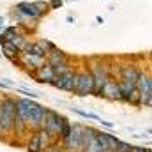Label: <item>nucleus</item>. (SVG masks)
Here are the masks:
<instances>
[{"mask_svg":"<svg viewBox=\"0 0 152 152\" xmlns=\"http://www.w3.org/2000/svg\"><path fill=\"white\" fill-rule=\"evenodd\" d=\"M99 97H104V99H110V101H120V103H124V96H122L120 85H118V81H117L115 78H110V80L106 81V85L103 87Z\"/></svg>","mask_w":152,"mask_h":152,"instance_id":"obj_6","label":"nucleus"},{"mask_svg":"<svg viewBox=\"0 0 152 152\" xmlns=\"http://www.w3.org/2000/svg\"><path fill=\"white\" fill-rule=\"evenodd\" d=\"M34 4H36V7H37L39 11H41V12H44V14L51 9V7H50V2H44V0H36Z\"/></svg>","mask_w":152,"mask_h":152,"instance_id":"obj_21","label":"nucleus"},{"mask_svg":"<svg viewBox=\"0 0 152 152\" xmlns=\"http://www.w3.org/2000/svg\"><path fill=\"white\" fill-rule=\"evenodd\" d=\"M94 88H96V83H94V76L90 73L88 66H83L80 71H76V88L75 94L80 97H87V96H94Z\"/></svg>","mask_w":152,"mask_h":152,"instance_id":"obj_2","label":"nucleus"},{"mask_svg":"<svg viewBox=\"0 0 152 152\" xmlns=\"http://www.w3.org/2000/svg\"><path fill=\"white\" fill-rule=\"evenodd\" d=\"M23 66H27L28 69L32 71H37L39 67H42L44 64H48V58L46 57H39V55H34V53H27V51H21L20 58H18Z\"/></svg>","mask_w":152,"mask_h":152,"instance_id":"obj_9","label":"nucleus"},{"mask_svg":"<svg viewBox=\"0 0 152 152\" xmlns=\"http://www.w3.org/2000/svg\"><path fill=\"white\" fill-rule=\"evenodd\" d=\"M34 76H36V80H37L39 83H50V85H51V81L57 78L55 69H53L50 64H44L42 67H39L37 71H34Z\"/></svg>","mask_w":152,"mask_h":152,"instance_id":"obj_13","label":"nucleus"},{"mask_svg":"<svg viewBox=\"0 0 152 152\" xmlns=\"http://www.w3.org/2000/svg\"><path fill=\"white\" fill-rule=\"evenodd\" d=\"M0 32H4V18L0 16Z\"/></svg>","mask_w":152,"mask_h":152,"instance_id":"obj_25","label":"nucleus"},{"mask_svg":"<svg viewBox=\"0 0 152 152\" xmlns=\"http://www.w3.org/2000/svg\"><path fill=\"white\" fill-rule=\"evenodd\" d=\"M62 2H64V0H51V2H50V7H51V9H60V7H62Z\"/></svg>","mask_w":152,"mask_h":152,"instance_id":"obj_23","label":"nucleus"},{"mask_svg":"<svg viewBox=\"0 0 152 152\" xmlns=\"http://www.w3.org/2000/svg\"><path fill=\"white\" fill-rule=\"evenodd\" d=\"M151 152H152V151H151Z\"/></svg>","mask_w":152,"mask_h":152,"instance_id":"obj_29","label":"nucleus"},{"mask_svg":"<svg viewBox=\"0 0 152 152\" xmlns=\"http://www.w3.org/2000/svg\"><path fill=\"white\" fill-rule=\"evenodd\" d=\"M133 152H151V151L145 149V147H133Z\"/></svg>","mask_w":152,"mask_h":152,"instance_id":"obj_24","label":"nucleus"},{"mask_svg":"<svg viewBox=\"0 0 152 152\" xmlns=\"http://www.w3.org/2000/svg\"><path fill=\"white\" fill-rule=\"evenodd\" d=\"M37 44L41 46V48H42V50H44V51H46V53H50V51H51L53 48H57V46H55V44H53L51 41H48V39H39Z\"/></svg>","mask_w":152,"mask_h":152,"instance_id":"obj_19","label":"nucleus"},{"mask_svg":"<svg viewBox=\"0 0 152 152\" xmlns=\"http://www.w3.org/2000/svg\"><path fill=\"white\" fill-rule=\"evenodd\" d=\"M0 46H2V53L11 58V60H18L20 55H21V50L12 42V41H0Z\"/></svg>","mask_w":152,"mask_h":152,"instance_id":"obj_14","label":"nucleus"},{"mask_svg":"<svg viewBox=\"0 0 152 152\" xmlns=\"http://www.w3.org/2000/svg\"><path fill=\"white\" fill-rule=\"evenodd\" d=\"M88 69H90V73H92V76H94V83H96L94 96L99 97L103 87H104L106 81L112 78V75H110V66H106V64H104L103 60H99V58H92Z\"/></svg>","mask_w":152,"mask_h":152,"instance_id":"obj_1","label":"nucleus"},{"mask_svg":"<svg viewBox=\"0 0 152 152\" xmlns=\"http://www.w3.org/2000/svg\"><path fill=\"white\" fill-rule=\"evenodd\" d=\"M64 120H66V117H62V115H58L55 110H48L46 112V118H44V129L53 136V138H57L58 134H60V129H62V126H64Z\"/></svg>","mask_w":152,"mask_h":152,"instance_id":"obj_4","label":"nucleus"},{"mask_svg":"<svg viewBox=\"0 0 152 152\" xmlns=\"http://www.w3.org/2000/svg\"><path fill=\"white\" fill-rule=\"evenodd\" d=\"M46 58H48V64L50 66H60V64H64V62H69V58H67V55L62 51V50H58V48H53L48 55H46Z\"/></svg>","mask_w":152,"mask_h":152,"instance_id":"obj_15","label":"nucleus"},{"mask_svg":"<svg viewBox=\"0 0 152 152\" xmlns=\"http://www.w3.org/2000/svg\"><path fill=\"white\" fill-rule=\"evenodd\" d=\"M66 149H64V145H57V143H51L48 149H46V152H64Z\"/></svg>","mask_w":152,"mask_h":152,"instance_id":"obj_22","label":"nucleus"},{"mask_svg":"<svg viewBox=\"0 0 152 152\" xmlns=\"http://www.w3.org/2000/svg\"><path fill=\"white\" fill-rule=\"evenodd\" d=\"M16 11L21 12V14L27 16V18H32V20H39V18L44 16V12L39 11L34 2H20V4L16 5Z\"/></svg>","mask_w":152,"mask_h":152,"instance_id":"obj_11","label":"nucleus"},{"mask_svg":"<svg viewBox=\"0 0 152 152\" xmlns=\"http://www.w3.org/2000/svg\"><path fill=\"white\" fill-rule=\"evenodd\" d=\"M113 152H133V145L131 143H127V142H118V145H117V149Z\"/></svg>","mask_w":152,"mask_h":152,"instance_id":"obj_20","label":"nucleus"},{"mask_svg":"<svg viewBox=\"0 0 152 152\" xmlns=\"http://www.w3.org/2000/svg\"><path fill=\"white\" fill-rule=\"evenodd\" d=\"M97 140H99V143H101L104 152H113L117 149V145H118V142H120L117 136L110 134V133H103V131L97 133Z\"/></svg>","mask_w":152,"mask_h":152,"instance_id":"obj_12","label":"nucleus"},{"mask_svg":"<svg viewBox=\"0 0 152 152\" xmlns=\"http://www.w3.org/2000/svg\"><path fill=\"white\" fill-rule=\"evenodd\" d=\"M46 112H48V108H44V106H42V104H39V103H36V106L32 108V112H30V126H32L36 131L41 129V127L44 126Z\"/></svg>","mask_w":152,"mask_h":152,"instance_id":"obj_10","label":"nucleus"},{"mask_svg":"<svg viewBox=\"0 0 152 152\" xmlns=\"http://www.w3.org/2000/svg\"><path fill=\"white\" fill-rule=\"evenodd\" d=\"M51 85L57 87V88H60V90H66V92H73V94H75V88H76V69L67 71L66 75L57 76V78L51 81Z\"/></svg>","mask_w":152,"mask_h":152,"instance_id":"obj_5","label":"nucleus"},{"mask_svg":"<svg viewBox=\"0 0 152 152\" xmlns=\"http://www.w3.org/2000/svg\"><path fill=\"white\" fill-rule=\"evenodd\" d=\"M83 127H85V126L75 124L71 134H69L66 140H62V145H64V149L67 152L83 151Z\"/></svg>","mask_w":152,"mask_h":152,"instance_id":"obj_3","label":"nucleus"},{"mask_svg":"<svg viewBox=\"0 0 152 152\" xmlns=\"http://www.w3.org/2000/svg\"><path fill=\"white\" fill-rule=\"evenodd\" d=\"M96 21H97V23H104V20H103L101 16H97V18H96Z\"/></svg>","mask_w":152,"mask_h":152,"instance_id":"obj_26","label":"nucleus"},{"mask_svg":"<svg viewBox=\"0 0 152 152\" xmlns=\"http://www.w3.org/2000/svg\"><path fill=\"white\" fill-rule=\"evenodd\" d=\"M136 88L140 92V103L142 106H145V103L151 99V75L142 71L140 73V78L136 81Z\"/></svg>","mask_w":152,"mask_h":152,"instance_id":"obj_8","label":"nucleus"},{"mask_svg":"<svg viewBox=\"0 0 152 152\" xmlns=\"http://www.w3.org/2000/svg\"><path fill=\"white\" fill-rule=\"evenodd\" d=\"M149 60H151V64H152V51H151V55H149Z\"/></svg>","mask_w":152,"mask_h":152,"instance_id":"obj_28","label":"nucleus"},{"mask_svg":"<svg viewBox=\"0 0 152 152\" xmlns=\"http://www.w3.org/2000/svg\"><path fill=\"white\" fill-rule=\"evenodd\" d=\"M83 152H104V151H103V147H101V143H99V140H97V136H96V138H92V140L87 143V147L83 149Z\"/></svg>","mask_w":152,"mask_h":152,"instance_id":"obj_17","label":"nucleus"},{"mask_svg":"<svg viewBox=\"0 0 152 152\" xmlns=\"http://www.w3.org/2000/svg\"><path fill=\"white\" fill-rule=\"evenodd\" d=\"M151 97H152V75H151Z\"/></svg>","mask_w":152,"mask_h":152,"instance_id":"obj_27","label":"nucleus"},{"mask_svg":"<svg viewBox=\"0 0 152 152\" xmlns=\"http://www.w3.org/2000/svg\"><path fill=\"white\" fill-rule=\"evenodd\" d=\"M140 73H142V69L136 66V64H124V66H120V69H118V78L117 80H124V81H127V83H133V85H136V81H138V78H140Z\"/></svg>","mask_w":152,"mask_h":152,"instance_id":"obj_7","label":"nucleus"},{"mask_svg":"<svg viewBox=\"0 0 152 152\" xmlns=\"http://www.w3.org/2000/svg\"><path fill=\"white\" fill-rule=\"evenodd\" d=\"M71 131H73V124H71V122L66 118V120H64V126H62V129H60V134H58V138H60V140H66V138L71 134Z\"/></svg>","mask_w":152,"mask_h":152,"instance_id":"obj_18","label":"nucleus"},{"mask_svg":"<svg viewBox=\"0 0 152 152\" xmlns=\"http://www.w3.org/2000/svg\"><path fill=\"white\" fill-rule=\"evenodd\" d=\"M28 152H42L41 151V142H39V133L36 131L32 136H30V142H28Z\"/></svg>","mask_w":152,"mask_h":152,"instance_id":"obj_16","label":"nucleus"}]
</instances>
